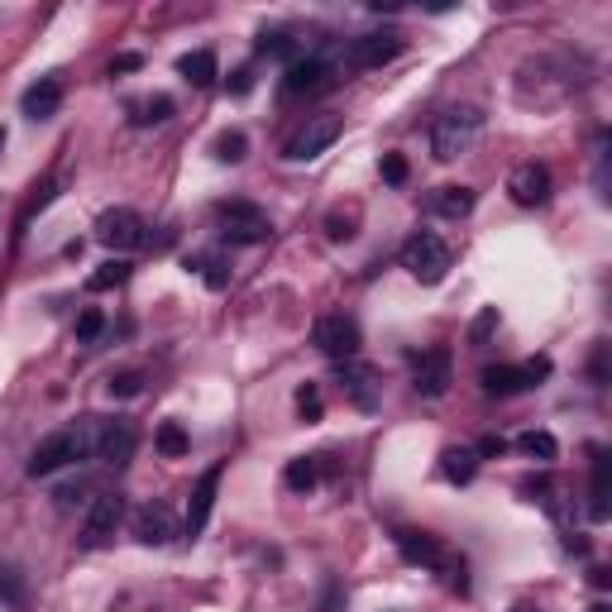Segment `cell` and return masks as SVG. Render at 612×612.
<instances>
[{
	"label": "cell",
	"instance_id": "cell-37",
	"mask_svg": "<svg viewBox=\"0 0 612 612\" xmlns=\"http://www.w3.org/2000/svg\"><path fill=\"white\" fill-rule=\"evenodd\" d=\"M493 330H498V306H488V311H483L479 321L469 326V345H483V340H488Z\"/></svg>",
	"mask_w": 612,
	"mask_h": 612
},
{
	"label": "cell",
	"instance_id": "cell-40",
	"mask_svg": "<svg viewBox=\"0 0 612 612\" xmlns=\"http://www.w3.org/2000/svg\"><path fill=\"white\" fill-rule=\"evenodd\" d=\"M326 230H330V240H350V235H354L350 220H345V216H330V220H326Z\"/></svg>",
	"mask_w": 612,
	"mask_h": 612
},
{
	"label": "cell",
	"instance_id": "cell-29",
	"mask_svg": "<svg viewBox=\"0 0 612 612\" xmlns=\"http://www.w3.org/2000/svg\"><path fill=\"white\" fill-rule=\"evenodd\" d=\"M0 603H5V608H15V612L29 603V593H24V579L10 565H0Z\"/></svg>",
	"mask_w": 612,
	"mask_h": 612
},
{
	"label": "cell",
	"instance_id": "cell-27",
	"mask_svg": "<svg viewBox=\"0 0 612 612\" xmlns=\"http://www.w3.org/2000/svg\"><path fill=\"white\" fill-rule=\"evenodd\" d=\"M187 268H197L211 292L230 287V268H225V259H220V254H192V259H187Z\"/></svg>",
	"mask_w": 612,
	"mask_h": 612
},
{
	"label": "cell",
	"instance_id": "cell-3",
	"mask_svg": "<svg viewBox=\"0 0 612 612\" xmlns=\"http://www.w3.org/2000/svg\"><path fill=\"white\" fill-rule=\"evenodd\" d=\"M402 268L412 273L416 283L436 287L440 278L450 273V244L440 240V235H431V230H421V235H412L407 249H402Z\"/></svg>",
	"mask_w": 612,
	"mask_h": 612
},
{
	"label": "cell",
	"instance_id": "cell-33",
	"mask_svg": "<svg viewBox=\"0 0 612 612\" xmlns=\"http://www.w3.org/2000/svg\"><path fill=\"white\" fill-rule=\"evenodd\" d=\"M101 330H106V316H101V306H87V311L77 316V340H82V345H91Z\"/></svg>",
	"mask_w": 612,
	"mask_h": 612
},
{
	"label": "cell",
	"instance_id": "cell-12",
	"mask_svg": "<svg viewBox=\"0 0 612 612\" xmlns=\"http://www.w3.org/2000/svg\"><path fill=\"white\" fill-rule=\"evenodd\" d=\"M220 464H211L206 474L197 479V488H192V498H187V522H182V531L197 541L201 531H206V522H211V507H216V488H220Z\"/></svg>",
	"mask_w": 612,
	"mask_h": 612
},
{
	"label": "cell",
	"instance_id": "cell-19",
	"mask_svg": "<svg viewBox=\"0 0 612 612\" xmlns=\"http://www.w3.org/2000/svg\"><path fill=\"white\" fill-rule=\"evenodd\" d=\"M177 72H182L192 87H216L220 63H216V53H211V48H197V53H182V58H177Z\"/></svg>",
	"mask_w": 612,
	"mask_h": 612
},
{
	"label": "cell",
	"instance_id": "cell-2",
	"mask_svg": "<svg viewBox=\"0 0 612 612\" xmlns=\"http://www.w3.org/2000/svg\"><path fill=\"white\" fill-rule=\"evenodd\" d=\"M216 220H220V235H225L230 244H263L268 235H273L268 211L254 206V201H220Z\"/></svg>",
	"mask_w": 612,
	"mask_h": 612
},
{
	"label": "cell",
	"instance_id": "cell-43",
	"mask_svg": "<svg viewBox=\"0 0 612 612\" xmlns=\"http://www.w3.org/2000/svg\"><path fill=\"white\" fill-rule=\"evenodd\" d=\"M589 612H612V608H608V603H593V608H589Z\"/></svg>",
	"mask_w": 612,
	"mask_h": 612
},
{
	"label": "cell",
	"instance_id": "cell-6",
	"mask_svg": "<svg viewBox=\"0 0 612 612\" xmlns=\"http://www.w3.org/2000/svg\"><path fill=\"white\" fill-rule=\"evenodd\" d=\"M144 230H149V225L134 216L130 206H115V211H106V216L96 220V240L106 244V249H115V254H125V249H139V244L149 240Z\"/></svg>",
	"mask_w": 612,
	"mask_h": 612
},
{
	"label": "cell",
	"instance_id": "cell-38",
	"mask_svg": "<svg viewBox=\"0 0 612 612\" xmlns=\"http://www.w3.org/2000/svg\"><path fill=\"white\" fill-rule=\"evenodd\" d=\"M474 455H479V459H498V455H507V440H503V436H483L479 445H474Z\"/></svg>",
	"mask_w": 612,
	"mask_h": 612
},
{
	"label": "cell",
	"instance_id": "cell-11",
	"mask_svg": "<svg viewBox=\"0 0 612 612\" xmlns=\"http://www.w3.org/2000/svg\"><path fill=\"white\" fill-rule=\"evenodd\" d=\"M507 192L517 206H546L550 201V168L546 163H517L507 177Z\"/></svg>",
	"mask_w": 612,
	"mask_h": 612
},
{
	"label": "cell",
	"instance_id": "cell-1",
	"mask_svg": "<svg viewBox=\"0 0 612 612\" xmlns=\"http://www.w3.org/2000/svg\"><path fill=\"white\" fill-rule=\"evenodd\" d=\"M479 134H483L479 106H450L431 125V153H436L440 163H455V158H464V153L479 144Z\"/></svg>",
	"mask_w": 612,
	"mask_h": 612
},
{
	"label": "cell",
	"instance_id": "cell-16",
	"mask_svg": "<svg viewBox=\"0 0 612 612\" xmlns=\"http://www.w3.org/2000/svg\"><path fill=\"white\" fill-rule=\"evenodd\" d=\"M20 106L29 120H53V115L63 110V82H58V77H39L34 87L24 91Z\"/></svg>",
	"mask_w": 612,
	"mask_h": 612
},
{
	"label": "cell",
	"instance_id": "cell-34",
	"mask_svg": "<svg viewBox=\"0 0 612 612\" xmlns=\"http://www.w3.org/2000/svg\"><path fill=\"white\" fill-rule=\"evenodd\" d=\"M34 192H39V197L29 201V206H24V216H20V235L29 230V220L39 216L44 206H53V197H58V182H44V187H34Z\"/></svg>",
	"mask_w": 612,
	"mask_h": 612
},
{
	"label": "cell",
	"instance_id": "cell-32",
	"mask_svg": "<svg viewBox=\"0 0 612 612\" xmlns=\"http://www.w3.org/2000/svg\"><path fill=\"white\" fill-rule=\"evenodd\" d=\"M297 412H302V421H321L326 402H321V388H316V383H302V388H297Z\"/></svg>",
	"mask_w": 612,
	"mask_h": 612
},
{
	"label": "cell",
	"instance_id": "cell-35",
	"mask_svg": "<svg viewBox=\"0 0 612 612\" xmlns=\"http://www.w3.org/2000/svg\"><path fill=\"white\" fill-rule=\"evenodd\" d=\"M378 168H383V182H388V187H402V182H407V173H412L402 153H383V163H378Z\"/></svg>",
	"mask_w": 612,
	"mask_h": 612
},
{
	"label": "cell",
	"instance_id": "cell-31",
	"mask_svg": "<svg viewBox=\"0 0 612 612\" xmlns=\"http://www.w3.org/2000/svg\"><path fill=\"white\" fill-rule=\"evenodd\" d=\"M244 153H249V139H244L240 130H225L216 139V158H220V163H240Z\"/></svg>",
	"mask_w": 612,
	"mask_h": 612
},
{
	"label": "cell",
	"instance_id": "cell-23",
	"mask_svg": "<svg viewBox=\"0 0 612 612\" xmlns=\"http://www.w3.org/2000/svg\"><path fill=\"white\" fill-rule=\"evenodd\" d=\"M283 479H287V488H292V493H311V488L321 483V459H316V455H297L292 464H287Z\"/></svg>",
	"mask_w": 612,
	"mask_h": 612
},
{
	"label": "cell",
	"instance_id": "cell-44",
	"mask_svg": "<svg viewBox=\"0 0 612 612\" xmlns=\"http://www.w3.org/2000/svg\"><path fill=\"white\" fill-rule=\"evenodd\" d=\"M512 612H536V608H512Z\"/></svg>",
	"mask_w": 612,
	"mask_h": 612
},
{
	"label": "cell",
	"instance_id": "cell-15",
	"mask_svg": "<svg viewBox=\"0 0 612 612\" xmlns=\"http://www.w3.org/2000/svg\"><path fill=\"white\" fill-rule=\"evenodd\" d=\"M134 536H139L144 546H168L177 536V517L163 503H144L134 512Z\"/></svg>",
	"mask_w": 612,
	"mask_h": 612
},
{
	"label": "cell",
	"instance_id": "cell-17",
	"mask_svg": "<svg viewBox=\"0 0 612 612\" xmlns=\"http://www.w3.org/2000/svg\"><path fill=\"white\" fill-rule=\"evenodd\" d=\"M340 388L350 393L354 407H364V412H373V407H378V383H373V373L359 369L354 359H345V364H340Z\"/></svg>",
	"mask_w": 612,
	"mask_h": 612
},
{
	"label": "cell",
	"instance_id": "cell-22",
	"mask_svg": "<svg viewBox=\"0 0 612 612\" xmlns=\"http://www.w3.org/2000/svg\"><path fill=\"white\" fill-rule=\"evenodd\" d=\"M431 211L445 220H464L474 211V192H469V187H440L436 197H431Z\"/></svg>",
	"mask_w": 612,
	"mask_h": 612
},
{
	"label": "cell",
	"instance_id": "cell-36",
	"mask_svg": "<svg viewBox=\"0 0 612 612\" xmlns=\"http://www.w3.org/2000/svg\"><path fill=\"white\" fill-rule=\"evenodd\" d=\"M106 388H110V397H139L144 393V378L139 373H115Z\"/></svg>",
	"mask_w": 612,
	"mask_h": 612
},
{
	"label": "cell",
	"instance_id": "cell-42",
	"mask_svg": "<svg viewBox=\"0 0 612 612\" xmlns=\"http://www.w3.org/2000/svg\"><path fill=\"white\" fill-rule=\"evenodd\" d=\"M321 612H340V589L326 593V603H321Z\"/></svg>",
	"mask_w": 612,
	"mask_h": 612
},
{
	"label": "cell",
	"instance_id": "cell-13",
	"mask_svg": "<svg viewBox=\"0 0 612 612\" xmlns=\"http://www.w3.org/2000/svg\"><path fill=\"white\" fill-rule=\"evenodd\" d=\"M330 63L326 58H292L283 72V96H311V91H326L330 87Z\"/></svg>",
	"mask_w": 612,
	"mask_h": 612
},
{
	"label": "cell",
	"instance_id": "cell-4",
	"mask_svg": "<svg viewBox=\"0 0 612 612\" xmlns=\"http://www.w3.org/2000/svg\"><path fill=\"white\" fill-rule=\"evenodd\" d=\"M340 130H345V125H340V115H311L302 130L283 144V158L287 163H311V158H321V153L340 139Z\"/></svg>",
	"mask_w": 612,
	"mask_h": 612
},
{
	"label": "cell",
	"instance_id": "cell-8",
	"mask_svg": "<svg viewBox=\"0 0 612 612\" xmlns=\"http://www.w3.org/2000/svg\"><path fill=\"white\" fill-rule=\"evenodd\" d=\"M412 383L421 397H445L450 383H455V364H450V350H426L412 359Z\"/></svg>",
	"mask_w": 612,
	"mask_h": 612
},
{
	"label": "cell",
	"instance_id": "cell-41",
	"mask_svg": "<svg viewBox=\"0 0 612 612\" xmlns=\"http://www.w3.org/2000/svg\"><path fill=\"white\" fill-rule=\"evenodd\" d=\"M139 63H144L139 53H120V58L110 63V72H139Z\"/></svg>",
	"mask_w": 612,
	"mask_h": 612
},
{
	"label": "cell",
	"instance_id": "cell-21",
	"mask_svg": "<svg viewBox=\"0 0 612 612\" xmlns=\"http://www.w3.org/2000/svg\"><path fill=\"white\" fill-rule=\"evenodd\" d=\"M483 393H488V397L526 393V373L512 369V364H493V369H483Z\"/></svg>",
	"mask_w": 612,
	"mask_h": 612
},
{
	"label": "cell",
	"instance_id": "cell-26",
	"mask_svg": "<svg viewBox=\"0 0 612 612\" xmlns=\"http://www.w3.org/2000/svg\"><path fill=\"white\" fill-rule=\"evenodd\" d=\"M130 273H134L130 259H106L87 278V287H91V292H110V287H125V283H130Z\"/></svg>",
	"mask_w": 612,
	"mask_h": 612
},
{
	"label": "cell",
	"instance_id": "cell-18",
	"mask_svg": "<svg viewBox=\"0 0 612 612\" xmlns=\"http://www.w3.org/2000/svg\"><path fill=\"white\" fill-rule=\"evenodd\" d=\"M608 498H612V459L598 450L593 455V488H589V517L608 522Z\"/></svg>",
	"mask_w": 612,
	"mask_h": 612
},
{
	"label": "cell",
	"instance_id": "cell-24",
	"mask_svg": "<svg viewBox=\"0 0 612 612\" xmlns=\"http://www.w3.org/2000/svg\"><path fill=\"white\" fill-rule=\"evenodd\" d=\"M517 450L526 459H536V464H550V459H560V440L550 436V431H522L517 436Z\"/></svg>",
	"mask_w": 612,
	"mask_h": 612
},
{
	"label": "cell",
	"instance_id": "cell-9",
	"mask_svg": "<svg viewBox=\"0 0 612 612\" xmlns=\"http://www.w3.org/2000/svg\"><path fill=\"white\" fill-rule=\"evenodd\" d=\"M120 522H125V498H120V493H101L87 512V526H82V550L106 546Z\"/></svg>",
	"mask_w": 612,
	"mask_h": 612
},
{
	"label": "cell",
	"instance_id": "cell-28",
	"mask_svg": "<svg viewBox=\"0 0 612 612\" xmlns=\"http://www.w3.org/2000/svg\"><path fill=\"white\" fill-rule=\"evenodd\" d=\"M153 440H158V455H168V459H182L187 450H192V440H187V431H182L177 421H163Z\"/></svg>",
	"mask_w": 612,
	"mask_h": 612
},
{
	"label": "cell",
	"instance_id": "cell-10",
	"mask_svg": "<svg viewBox=\"0 0 612 612\" xmlns=\"http://www.w3.org/2000/svg\"><path fill=\"white\" fill-rule=\"evenodd\" d=\"M134 440L139 436H134L130 421H120V416H115V421H96V459L110 464V469H125V464H130Z\"/></svg>",
	"mask_w": 612,
	"mask_h": 612
},
{
	"label": "cell",
	"instance_id": "cell-5",
	"mask_svg": "<svg viewBox=\"0 0 612 612\" xmlns=\"http://www.w3.org/2000/svg\"><path fill=\"white\" fill-rule=\"evenodd\" d=\"M311 345L345 364V359H354V354H359L364 335H359V321H354V316H340V311H335V316H321V321L311 326Z\"/></svg>",
	"mask_w": 612,
	"mask_h": 612
},
{
	"label": "cell",
	"instance_id": "cell-20",
	"mask_svg": "<svg viewBox=\"0 0 612 612\" xmlns=\"http://www.w3.org/2000/svg\"><path fill=\"white\" fill-rule=\"evenodd\" d=\"M440 474L455 483V488H464V483H474V474H479V455H474L469 445H450V450L440 455Z\"/></svg>",
	"mask_w": 612,
	"mask_h": 612
},
{
	"label": "cell",
	"instance_id": "cell-30",
	"mask_svg": "<svg viewBox=\"0 0 612 612\" xmlns=\"http://www.w3.org/2000/svg\"><path fill=\"white\" fill-rule=\"evenodd\" d=\"M259 53H263V58H292V53H297V44H292V34H283V29H273V34L263 29V34H259Z\"/></svg>",
	"mask_w": 612,
	"mask_h": 612
},
{
	"label": "cell",
	"instance_id": "cell-25",
	"mask_svg": "<svg viewBox=\"0 0 612 612\" xmlns=\"http://www.w3.org/2000/svg\"><path fill=\"white\" fill-rule=\"evenodd\" d=\"M173 115V96H144V101H134L130 106V120L139 130H149V125H163Z\"/></svg>",
	"mask_w": 612,
	"mask_h": 612
},
{
	"label": "cell",
	"instance_id": "cell-45",
	"mask_svg": "<svg viewBox=\"0 0 612 612\" xmlns=\"http://www.w3.org/2000/svg\"><path fill=\"white\" fill-rule=\"evenodd\" d=\"M0 149H5V130H0Z\"/></svg>",
	"mask_w": 612,
	"mask_h": 612
},
{
	"label": "cell",
	"instance_id": "cell-14",
	"mask_svg": "<svg viewBox=\"0 0 612 612\" xmlns=\"http://www.w3.org/2000/svg\"><path fill=\"white\" fill-rule=\"evenodd\" d=\"M397 555H402L407 565H421V569H440L445 560H450L431 531H412V526L397 531Z\"/></svg>",
	"mask_w": 612,
	"mask_h": 612
},
{
	"label": "cell",
	"instance_id": "cell-39",
	"mask_svg": "<svg viewBox=\"0 0 612 612\" xmlns=\"http://www.w3.org/2000/svg\"><path fill=\"white\" fill-rule=\"evenodd\" d=\"M230 91H235V96H249V91H254V72H249V67L230 72Z\"/></svg>",
	"mask_w": 612,
	"mask_h": 612
},
{
	"label": "cell",
	"instance_id": "cell-7",
	"mask_svg": "<svg viewBox=\"0 0 612 612\" xmlns=\"http://www.w3.org/2000/svg\"><path fill=\"white\" fill-rule=\"evenodd\" d=\"M407 48V39L397 34V29H373V34H359L350 44V67L359 72H369V67H388Z\"/></svg>",
	"mask_w": 612,
	"mask_h": 612
}]
</instances>
